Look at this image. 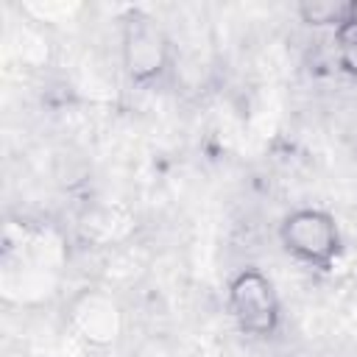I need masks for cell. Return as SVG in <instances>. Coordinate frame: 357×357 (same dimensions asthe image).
Masks as SVG:
<instances>
[{
  "label": "cell",
  "mask_w": 357,
  "mask_h": 357,
  "mask_svg": "<svg viewBox=\"0 0 357 357\" xmlns=\"http://www.w3.org/2000/svg\"><path fill=\"white\" fill-rule=\"evenodd\" d=\"M279 240L287 254H293L298 262L329 271L335 259L340 257L343 240L337 220L324 209H296L290 212L279 226Z\"/></svg>",
  "instance_id": "6da1fadb"
},
{
  "label": "cell",
  "mask_w": 357,
  "mask_h": 357,
  "mask_svg": "<svg viewBox=\"0 0 357 357\" xmlns=\"http://www.w3.org/2000/svg\"><path fill=\"white\" fill-rule=\"evenodd\" d=\"M229 310L243 335L268 337L279 329L282 304L273 282L259 268H243L229 282Z\"/></svg>",
  "instance_id": "7a4b0ae2"
},
{
  "label": "cell",
  "mask_w": 357,
  "mask_h": 357,
  "mask_svg": "<svg viewBox=\"0 0 357 357\" xmlns=\"http://www.w3.org/2000/svg\"><path fill=\"white\" fill-rule=\"evenodd\" d=\"M167 59V39L153 17L131 11L123 28V64L134 81H148L162 73Z\"/></svg>",
  "instance_id": "3957f363"
},
{
  "label": "cell",
  "mask_w": 357,
  "mask_h": 357,
  "mask_svg": "<svg viewBox=\"0 0 357 357\" xmlns=\"http://www.w3.org/2000/svg\"><path fill=\"white\" fill-rule=\"evenodd\" d=\"M304 22L310 25H335L340 28L346 20L357 14V3H304L301 8Z\"/></svg>",
  "instance_id": "277c9868"
},
{
  "label": "cell",
  "mask_w": 357,
  "mask_h": 357,
  "mask_svg": "<svg viewBox=\"0 0 357 357\" xmlns=\"http://www.w3.org/2000/svg\"><path fill=\"white\" fill-rule=\"evenodd\" d=\"M335 56L346 75L357 78V14L335 28Z\"/></svg>",
  "instance_id": "5b68a950"
}]
</instances>
